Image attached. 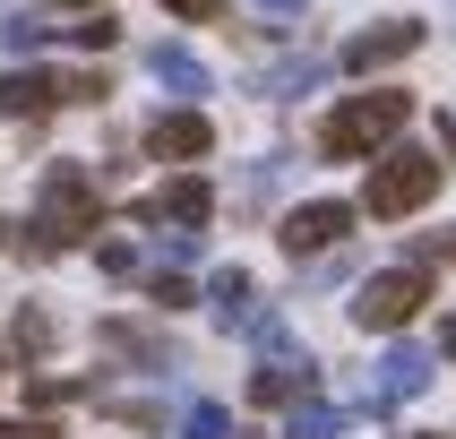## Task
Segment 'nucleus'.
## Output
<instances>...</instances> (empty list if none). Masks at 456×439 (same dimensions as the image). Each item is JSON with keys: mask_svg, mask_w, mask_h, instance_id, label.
Returning a JSON list of instances; mask_svg holds the SVG:
<instances>
[{"mask_svg": "<svg viewBox=\"0 0 456 439\" xmlns=\"http://www.w3.org/2000/svg\"><path fill=\"white\" fill-rule=\"evenodd\" d=\"M61 9H103V0H61Z\"/></svg>", "mask_w": 456, "mask_h": 439, "instance_id": "c85d7f7f", "label": "nucleus"}, {"mask_svg": "<svg viewBox=\"0 0 456 439\" xmlns=\"http://www.w3.org/2000/svg\"><path fill=\"white\" fill-rule=\"evenodd\" d=\"M181 26H207V18H224V0H164Z\"/></svg>", "mask_w": 456, "mask_h": 439, "instance_id": "4be33fe9", "label": "nucleus"}, {"mask_svg": "<svg viewBox=\"0 0 456 439\" xmlns=\"http://www.w3.org/2000/svg\"><path fill=\"white\" fill-rule=\"evenodd\" d=\"M207 215H216V190H207L199 173H181V181H164L155 199H138V224H190L199 232Z\"/></svg>", "mask_w": 456, "mask_h": 439, "instance_id": "6e6552de", "label": "nucleus"}, {"mask_svg": "<svg viewBox=\"0 0 456 439\" xmlns=\"http://www.w3.org/2000/svg\"><path fill=\"white\" fill-rule=\"evenodd\" d=\"M431 370H439V362L422 354V345H387L379 387H370V405H405V396H422V387H431Z\"/></svg>", "mask_w": 456, "mask_h": 439, "instance_id": "9d476101", "label": "nucleus"}, {"mask_svg": "<svg viewBox=\"0 0 456 439\" xmlns=\"http://www.w3.org/2000/svg\"><path fill=\"white\" fill-rule=\"evenodd\" d=\"M207 147H216L207 112H155V121H147V155H155V164H199Z\"/></svg>", "mask_w": 456, "mask_h": 439, "instance_id": "1a4fd4ad", "label": "nucleus"}, {"mask_svg": "<svg viewBox=\"0 0 456 439\" xmlns=\"http://www.w3.org/2000/svg\"><path fill=\"white\" fill-rule=\"evenodd\" d=\"M207 310H216V328H250V276L241 267H216L207 276Z\"/></svg>", "mask_w": 456, "mask_h": 439, "instance_id": "4468645a", "label": "nucleus"}, {"mask_svg": "<svg viewBox=\"0 0 456 439\" xmlns=\"http://www.w3.org/2000/svg\"><path fill=\"white\" fill-rule=\"evenodd\" d=\"M0 370H9V345H0Z\"/></svg>", "mask_w": 456, "mask_h": 439, "instance_id": "7c9ffc66", "label": "nucleus"}, {"mask_svg": "<svg viewBox=\"0 0 456 439\" xmlns=\"http://www.w3.org/2000/svg\"><path fill=\"white\" fill-rule=\"evenodd\" d=\"M9 354H26V362L52 354V310H44V302H26L18 319H9Z\"/></svg>", "mask_w": 456, "mask_h": 439, "instance_id": "dca6fc26", "label": "nucleus"}, {"mask_svg": "<svg viewBox=\"0 0 456 439\" xmlns=\"http://www.w3.org/2000/svg\"><path fill=\"white\" fill-rule=\"evenodd\" d=\"M439 155H422V147H396L387 138L379 155H370V190H362V207L379 215V224H396V215H413V207H431L439 199Z\"/></svg>", "mask_w": 456, "mask_h": 439, "instance_id": "7ed1b4c3", "label": "nucleus"}, {"mask_svg": "<svg viewBox=\"0 0 456 439\" xmlns=\"http://www.w3.org/2000/svg\"><path fill=\"white\" fill-rule=\"evenodd\" d=\"M147 293H155V302H164V310H181V302H199V293H190V284H181V276H155Z\"/></svg>", "mask_w": 456, "mask_h": 439, "instance_id": "b1692460", "label": "nucleus"}, {"mask_svg": "<svg viewBox=\"0 0 456 439\" xmlns=\"http://www.w3.org/2000/svg\"><path fill=\"white\" fill-rule=\"evenodd\" d=\"M112 35H121V26L103 18V9H95V18H77V26H69V44H77V52H112Z\"/></svg>", "mask_w": 456, "mask_h": 439, "instance_id": "412c9836", "label": "nucleus"}, {"mask_svg": "<svg viewBox=\"0 0 456 439\" xmlns=\"http://www.w3.org/2000/svg\"><path fill=\"white\" fill-rule=\"evenodd\" d=\"M69 396H86V379H26V405L35 413H61Z\"/></svg>", "mask_w": 456, "mask_h": 439, "instance_id": "aec40b11", "label": "nucleus"}, {"mask_svg": "<svg viewBox=\"0 0 456 439\" xmlns=\"http://www.w3.org/2000/svg\"><path fill=\"white\" fill-rule=\"evenodd\" d=\"M258 9H276V18H302V0H258Z\"/></svg>", "mask_w": 456, "mask_h": 439, "instance_id": "bb28decb", "label": "nucleus"}, {"mask_svg": "<svg viewBox=\"0 0 456 439\" xmlns=\"http://www.w3.org/2000/svg\"><path fill=\"white\" fill-rule=\"evenodd\" d=\"M173 431H181V439H224V431H232V413L199 396V405H181V422H173Z\"/></svg>", "mask_w": 456, "mask_h": 439, "instance_id": "6ab92c4d", "label": "nucleus"}, {"mask_svg": "<svg viewBox=\"0 0 456 439\" xmlns=\"http://www.w3.org/2000/svg\"><path fill=\"white\" fill-rule=\"evenodd\" d=\"M103 354H121V362H147V370H173V336H155V328H129V319H103Z\"/></svg>", "mask_w": 456, "mask_h": 439, "instance_id": "f8f14e48", "label": "nucleus"}, {"mask_svg": "<svg viewBox=\"0 0 456 439\" xmlns=\"http://www.w3.org/2000/svg\"><path fill=\"white\" fill-rule=\"evenodd\" d=\"M354 413L328 405V396H302V405H284V439H345Z\"/></svg>", "mask_w": 456, "mask_h": 439, "instance_id": "ddd939ff", "label": "nucleus"}, {"mask_svg": "<svg viewBox=\"0 0 456 439\" xmlns=\"http://www.w3.org/2000/svg\"><path fill=\"white\" fill-rule=\"evenodd\" d=\"M52 103H61V77L52 69H9L0 77V121H44Z\"/></svg>", "mask_w": 456, "mask_h": 439, "instance_id": "9b49d317", "label": "nucleus"}, {"mask_svg": "<svg viewBox=\"0 0 456 439\" xmlns=\"http://www.w3.org/2000/svg\"><path fill=\"white\" fill-rule=\"evenodd\" d=\"M9 232H18V224H0V250H9Z\"/></svg>", "mask_w": 456, "mask_h": 439, "instance_id": "c756f323", "label": "nucleus"}, {"mask_svg": "<svg viewBox=\"0 0 456 439\" xmlns=\"http://www.w3.org/2000/svg\"><path fill=\"white\" fill-rule=\"evenodd\" d=\"M439 147H448V155H456V112H439Z\"/></svg>", "mask_w": 456, "mask_h": 439, "instance_id": "a878e982", "label": "nucleus"}, {"mask_svg": "<svg viewBox=\"0 0 456 439\" xmlns=\"http://www.w3.org/2000/svg\"><path fill=\"white\" fill-rule=\"evenodd\" d=\"M431 302V267L413 258V267H379V276L354 293V328H370V336H396V328H413V310Z\"/></svg>", "mask_w": 456, "mask_h": 439, "instance_id": "20e7f679", "label": "nucleus"}, {"mask_svg": "<svg viewBox=\"0 0 456 439\" xmlns=\"http://www.w3.org/2000/svg\"><path fill=\"white\" fill-rule=\"evenodd\" d=\"M405 121H413V95H396V86H370V95H345V103L328 112L319 147H328L336 164H362V155H379Z\"/></svg>", "mask_w": 456, "mask_h": 439, "instance_id": "f03ea898", "label": "nucleus"}, {"mask_svg": "<svg viewBox=\"0 0 456 439\" xmlns=\"http://www.w3.org/2000/svg\"><path fill=\"white\" fill-rule=\"evenodd\" d=\"M52 26L35 18V9H0V52H44Z\"/></svg>", "mask_w": 456, "mask_h": 439, "instance_id": "f3484780", "label": "nucleus"}, {"mask_svg": "<svg viewBox=\"0 0 456 439\" xmlns=\"http://www.w3.org/2000/svg\"><path fill=\"white\" fill-rule=\"evenodd\" d=\"M439 354H456V319H439Z\"/></svg>", "mask_w": 456, "mask_h": 439, "instance_id": "cd10ccee", "label": "nucleus"}, {"mask_svg": "<svg viewBox=\"0 0 456 439\" xmlns=\"http://www.w3.org/2000/svg\"><path fill=\"white\" fill-rule=\"evenodd\" d=\"M95 224H103L95 173H86V164H52L44 190H35V224H18V232H26L18 250H26V258H61V250H77Z\"/></svg>", "mask_w": 456, "mask_h": 439, "instance_id": "f257e3e1", "label": "nucleus"}, {"mask_svg": "<svg viewBox=\"0 0 456 439\" xmlns=\"http://www.w3.org/2000/svg\"><path fill=\"white\" fill-rule=\"evenodd\" d=\"M0 439H61V431H52L44 413H35V422H0Z\"/></svg>", "mask_w": 456, "mask_h": 439, "instance_id": "393cba45", "label": "nucleus"}, {"mask_svg": "<svg viewBox=\"0 0 456 439\" xmlns=\"http://www.w3.org/2000/svg\"><path fill=\"white\" fill-rule=\"evenodd\" d=\"M345 232H354V207L345 199H310V207H293L276 224V241L293 258H319V250H345Z\"/></svg>", "mask_w": 456, "mask_h": 439, "instance_id": "39448f33", "label": "nucleus"}, {"mask_svg": "<svg viewBox=\"0 0 456 439\" xmlns=\"http://www.w3.org/2000/svg\"><path fill=\"white\" fill-rule=\"evenodd\" d=\"M413 52H422V18H387V26H362V35L336 52V61L370 77V69H396V61H413Z\"/></svg>", "mask_w": 456, "mask_h": 439, "instance_id": "423d86ee", "label": "nucleus"}, {"mask_svg": "<svg viewBox=\"0 0 456 439\" xmlns=\"http://www.w3.org/2000/svg\"><path fill=\"white\" fill-rule=\"evenodd\" d=\"M319 77H328V61H284V69H267V77H258V95H302V86H319Z\"/></svg>", "mask_w": 456, "mask_h": 439, "instance_id": "a211bd4d", "label": "nucleus"}, {"mask_svg": "<svg viewBox=\"0 0 456 439\" xmlns=\"http://www.w3.org/2000/svg\"><path fill=\"white\" fill-rule=\"evenodd\" d=\"M147 69L164 77L173 95H207V61H199V52H181V44H155V52H147Z\"/></svg>", "mask_w": 456, "mask_h": 439, "instance_id": "2eb2a0df", "label": "nucleus"}, {"mask_svg": "<svg viewBox=\"0 0 456 439\" xmlns=\"http://www.w3.org/2000/svg\"><path fill=\"white\" fill-rule=\"evenodd\" d=\"M95 258H103V276H138V250H129V241H103Z\"/></svg>", "mask_w": 456, "mask_h": 439, "instance_id": "5701e85b", "label": "nucleus"}, {"mask_svg": "<svg viewBox=\"0 0 456 439\" xmlns=\"http://www.w3.org/2000/svg\"><path fill=\"white\" fill-rule=\"evenodd\" d=\"M302 396H319V362L293 354V345L267 354V362L250 370V405H302Z\"/></svg>", "mask_w": 456, "mask_h": 439, "instance_id": "0eeeda50", "label": "nucleus"}]
</instances>
